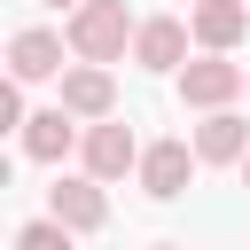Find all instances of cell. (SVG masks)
<instances>
[{
  "instance_id": "1",
  "label": "cell",
  "mask_w": 250,
  "mask_h": 250,
  "mask_svg": "<svg viewBox=\"0 0 250 250\" xmlns=\"http://www.w3.org/2000/svg\"><path fill=\"white\" fill-rule=\"evenodd\" d=\"M125 39H141L133 31V16H125V0H94V8H78L70 16V55L78 62H109V55H125Z\"/></svg>"
},
{
  "instance_id": "2",
  "label": "cell",
  "mask_w": 250,
  "mask_h": 250,
  "mask_svg": "<svg viewBox=\"0 0 250 250\" xmlns=\"http://www.w3.org/2000/svg\"><path fill=\"white\" fill-rule=\"evenodd\" d=\"M242 86H250V70H242V62H227V55H203V62H188V70H180V102H188V109H211V117H219Z\"/></svg>"
},
{
  "instance_id": "3",
  "label": "cell",
  "mask_w": 250,
  "mask_h": 250,
  "mask_svg": "<svg viewBox=\"0 0 250 250\" xmlns=\"http://www.w3.org/2000/svg\"><path fill=\"white\" fill-rule=\"evenodd\" d=\"M141 141H133V125H86V180H125V172H141Z\"/></svg>"
},
{
  "instance_id": "4",
  "label": "cell",
  "mask_w": 250,
  "mask_h": 250,
  "mask_svg": "<svg viewBox=\"0 0 250 250\" xmlns=\"http://www.w3.org/2000/svg\"><path fill=\"white\" fill-rule=\"evenodd\" d=\"M47 219H55V227H70V234H94V227L109 219L102 180H55V188H47Z\"/></svg>"
},
{
  "instance_id": "5",
  "label": "cell",
  "mask_w": 250,
  "mask_h": 250,
  "mask_svg": "<svg viewBox=\"0 0 250 250\" xmlns=\"http://www.w3.org/2000/svg\"><path fill=\"white\" fill-rule=\"evenodd\" d=\"M195 164H203V156H195L188 141H156V148L141 156V188H148L156 203H172V195H180V188L195 180Z\"/></svg>"
},
{
  "instance_id": "6",
  "label": "cell",
  "mask_w": 250,
  "mask_h": 250,
  "mask_svg": "<svg viewBox=\"0 0 250 250\" xmlns=\"http://www.w3.org/2000/svg\"><path fill=\"white\" fill-rule=\"evenodd\" d=\"M55 70H62V39H55V31H16V39H8V78H16V86L55 78Z\"/></svg>"
},
{
  "instance_id": "7",
  "label": "cell",
  "mask_w": 250,
  "mask_h": 250,
  "mask_svg": "<svg viewBox=\"0 0 250 250\" xmlns=\"http://www.w3.org/2000/svg\"><path fill=\"white\" fill-rule=\"evenodd\" d=\"M109 102H117L109 70H94V62L62 70V109H70V117H94V125H109Z\"/></svg>"
},
{
  "instance_id": "8",
  "label": "cell",
  "mask_w": 250,
  "mask_h": 250,
  "mask_svg": "<svg viewBox=\"0 0 250 250\" xmlns=\"http://www.w3.org/2000/svg\"><path fill=\"white\" fill-rule=\"evenodd\" d=\"M195 156H203V164H242V156H250V125H242L234 109L203 117V125H195Z\"/></svg>"
},
{
  "instance_id": "9",
  "label": "cell",
  "mask_w": 250,
  "mask_h": 250,
  "mask_svg": "<svg viewBox=\"0 0 250 250\" xmlns=\"http://www.w3.org/2000/svg\"><path fill=\"white\" fill-rule=\"evenodd\" d=\"M133 55H141V70H188V62H180V55H188V23H172V16L141 23Z\"/></svg>"
},
{
  "instance_id": "10",
  "label": "cell",
  "mask_w": 250,
  "mask_h": 250,
  "mask_svg": "<svg viewBox=\"0 0 250 250\" xmlns=\"http://www.w3.org/2000/svg\"><path fill=\"white\" fill-rule=\"evenodd\" d=\"M242 31H250V8H242V0H203V8H195V39H203L211 55H227Z\"/></svg>"
},
{
  "instance_id": "11",
  "label": "cell",
  "mask_w": 250,
  "mask_h": 250,
  "mask_svg": "<svg viewBox=\"0 0 250 250\" xmlns=\"http://www.w3.org/2000/svg\"><path fill=\"white\" fill-rule=\"evenodd\" d=\"M70 141H78V125H70V109H39V117L23 125V156H31V164H55V156H62Z\"/></svg>"
},
{
  "instance_id": "12",
  "label": "cell",
  "mask_w": 250,
  "mask_h": 250,
  "mask_svg": "<svg viewBox=\"0 0 250 250\" xmlns=\"http://www.w3.org/2000/svg\"><path fill=\"white\" fill-rule=\"evenodd\" d=\"M16 250H70V227H55V219H31V227L16 234Z\"/></svg>"
},
{
  "instance_id": "13",
  "label": "cell",
  "mask_w": 250,
  "mask_h": 250,
  "mask_svg": "<svg viewBox=\"0 0 250 250\" xmlns=\"http://www.w3.org/2000/svg\"><path fill=\"white\" fill-rule=\"evenodd\" d=\"M0 125H31V117H23V86H16V78L0 86Z\"/></svg>"
},
{
  "instance_id": "14",
  "label": "cell",
  "mask_w": 250,
  "mask_h": 250,
  "mask_svg": "<svg viewBox=\"0 0 250 250\" xmlns=\"http://www.w3.org/2000/svg\"><path fill=\"white\" fill-rule=\"evenodd\" d=\"M47 8H70V16H78V8H94V0H47Z\"/></svg>"
},
{
  "instance_id": "15",
  "label": "cell",
  "mask_w": 250,
  "mask_h": 250,
  "mask_svg": "<svg viewBox=\"0 0 250 250\" xmlns=\"http://www.w3.org/2000/svg\"><path fill=\"white\" fill-rule=\"evenodd\" d=\"M242 188H250V156H242Z\"/></svg>"
},
{
  "instance_id": "16",
  "label": "cell",
  "mask_w": 250,
  "mask_h": 250,
  "mask_svg": "<svg viewBox=\"0 0 250 250\" xmlns=\"http://www.w3.org/2000/svg\"><path fill=\"white\" fill-rule=\"evenodd\" d=\"M156 250H180V242H156Z\"/></svg>"
},
{
  "instance_id": "17",
  "label": "cell",
  "mask_w": 250,
  "mask_h": 250,
  "mask_svg": "<svg viewBox=\"0 0 250 250\" xmlns=\"http://www.w3.org/2000/svg\"><path fill=\"white\" fill-rule=\"evenodd\" d=\"M188 8H203V0H188Z\"/></svg>"
}]
</instances>
